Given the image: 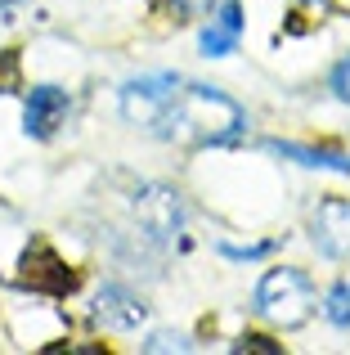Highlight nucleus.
Wrapping results in <instances>:
<instances>
[{"mask_svg": "<svg viewBox=\"0 0 350 355\" xmlns=\"http://www.w3.org/2000/svg\"><path fill=\"white\" fill-rule=\"evenodd\" d=\"M256 311L279 329H301L315 311V293L301 270H270L256 288Z\"/></svg>", "mask_w": 350, "mask_h": 355, "instance_id": "nucleus-2", "label": "nucleus"}, {"mask_svg": "<svg viewBox=\"0 0 350 355\" xmlns=\"http://www.w3.org/2000/svg\"><path fill=\"white\" fill-rule=\"evenodd\" d=\"M135 220L149 230L153 239H175L184 225V211H180V198L162 184H149V189L135 193Z\"/></svg>", "mask_w": 350, "mask_h": 355, "instance_id": "nucleus-4", "label": "nucleus"}, {"mask_svg": "<svg viewBox=\"0 0 350 355\" xmlns=\"http://www.w3.org/2000/svg\"><path fill=\"white\" fill-rule=\"evenodd\" d=\"M122 113L131 126H144L149 135L171 144H229L243 135V108L225 99L220 90L193 86L180 77H144L122 90Z\"/></svg>", "mask_w": 350, "mask_h": 355, "instance_id": "nucleus-1", "label": "nucleus"}, {"mask_svg": "<svg viewBox=\"0 0 350 355\" xmlns=\"http://www.w3.org/2000/svg\"><path fill=\"white\" fill-rule=\"evenodd\" d=\"M238 32H243V9L234 5V0H225L216 14V23L202 32V54H229L238 41Z\"/></svg>", "mask_w": 350, "mask_h": 355, "instance_id": "nucleus-8", "label": "nucleus"}, {"mask_svg": "<svg viewBox=\"0 0 350 355\" xmlns=\"http://www.w3.org/2000/svg\"><path fill=\"white\" fill-rule=\"evenodd\" d=\"M144 315H149V306L135 293H126V288H104L99 302H95V320L104 324V329H135Z\"/></svg>", "mask_w": 350, "mask_h": 355, "instance_id": "nucleus-7", "label": "nucleus"}, {"mask_svg": "<svg viewBox=\"0 0 350 355\" xmlns=\"http://www.w3.org/2000/svg\"><path fill=\"white\" fill-rule=\"evenodd\" d=\"M270 153H283V157H297L306 166H324V171H350V157L342 153H328V148H301V144H270Z\"/></svg>", "mask_w": 350, "mask_h": 355, "instance_id": "nucleus-9", "label": "nucleus"}, {"mask_svg": "<svg viewBox=\"0 0 350 355\" xmlns=\"http://www.w3.org/2000/svg\"><path fill=\"white\" fill-rule=\"evenodd\" d=\"M68 95H63L59 86H36L32 95H27V130H32L36 139H50L54 130L63 126V117H68Z\"/></svg>", "mask_w": 350, "mask_h": 355, "instance_id": "nucleus-6", "label": "nucleus"}, {"mask_svg": "<svg viewBox=\"0 0 350 355\" xmlns=\"http://www.w3.org/2000/svg\"><path fill=\"white\" fill-rule=\"evenodd\" d=\"M0 5H5V0H0Z\"/></svg>", "mask_w": 350, "mask_h": 355, "instance_id": "nucleus-14", "label": "nucleus"}, {"mask_svg": "<svg viewBox=\"0 0 350 355\" xmlns=\"http://www.w3.org/2000/svg\"><path fill=\"white\" fill-rule=\"evenodd\" d=\"M333 90H337L342 99H350V54H346L342 63H337V72H333Z\"/></svg>", "mask_w": 350, "mask_h": 355, "instance_id": "nucleus-11", "label": "nucleus"}, {"mask_svg": "<svg viewBox=\"0 0 350 355\" xmlns=\"http://www.w3.org/2000/svg\"><path fill=\"white\" fill-rule=\"evenodd\" d=\"M328 320L350 329V284H337L333 293H328Z\"/></svg>", "mask_w": 350, "mask_h": 355, "instance_id": "nucleus-10", "label": "nucleus"}, {"mask_svg": "<svg viewBox=\"0 0 350 355\" xmlns=\"http://www.w3.org/2000/svg\"><path fill=\"white\" fill-rule=\"evenodd\" d=\"M18 284L32 288V293H50V297H63L77 288V275H72L68 266H63L59 257H54L45 243H32V248L23 252V275H18Z\"/></svg>", "mask_w": 350, "mask_h": 355, "instance_id": "nucleus-3", "label": "nucleus"}, {"mask_svg": "<svg viewBox=\"0 0 350 355\" xmlns=\"http://www.w3.org/2000/svg\"><path fill=\"white\" fill-rule=\"evenodd\" d=\"M162 5H171L175 14H198V9H207L211 0H162Z\"/></svg>", "mask_w": 350, "mask_h": 355, "instance_id": "nucleus-13", "label": "nucleus"}, {"mask_svg": "<svg viewBox=\"0 0 350 355\" xmlns=\"http://www.w3.org/2000/svg\"><path fill=\"white\" fill-rule=\"evenodd\" d=\"M315 248L333 261H346L350 257V202L342 198H328L319 202L315 211Z\"/></svg>", "mask_w": 350, "mask_h": 355, "instance_id": "nucleus-5", "label": "nucleus"}, {"mask_svg": "<svg viewBox=\"0 0 350 355\" xmlns=\"http://www.w3.org/2000/svg\"><path fill=\"white\" fill-rule=\"evenodd\" d=\"M184 347H189L184 338H171V333H158V338H153V342H149L144 351H184Z\"/></svg>", "mask_w": 350, "mask_h": 355, "instance_id": "nucleus-12", "label": "nucleus"}]
</instances>
